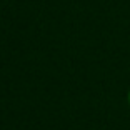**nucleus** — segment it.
<instances>
[{"mask_svg": "<svg viewBox=\"0 0 130 130\" xmlns=\"http://www.w3.org/2000/svg\"><path fill=\"white\" fill-rule=\"evenodd\" d=\"M128 103H130V92H128Z\"/></svg>", "mask_w": 130, "mask_h": 130, "instance_id": "obj_1", "label": "nucleus"}]
</instances>
